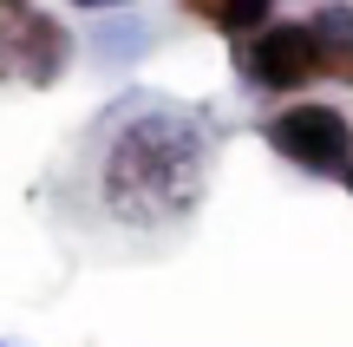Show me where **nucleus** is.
I'll return each mask as SVG.
<instances>
[{
    "label": "nucleus",
    "mask_w": 353,
    "mask_h": 347,
    "mask_svg": "<svg viewBox=\"0 0 353 347\" xmlns=\"http://www.w3.org/2000/svg\"><path fill=\"white\" fill-rule=\"evenodd\" d=\"M33 7H39V0H0V46H7L26 20H33Z\"/></svg>",
    "instance_id": "obj_7"
},
{
    "label": "nucleus",
    "mask_w": 353,
    "mask_h": 347,
    "mask_svg": "<svg viewBox=\"0 0 353 347\" xmlns=\"http://www.w3.org/2000/svg\"><path fill=\"white\" fill-rule=\"evenodd\" d=\"M321 39V66H327V86H347L353 92V0H321L307 13Z\"/></svg>",
    "instance_id": "obj_6"
},
{
    "label": "nucleus",
    "mask_w": 353,
    "mask_h": 347,
    "mask_svg": "<svg viewBox=\"0 0 353 347\" xmlns=\"http://www.w3.org/2000/svg\"><path fill=\"white\" fill-rule=\"evenodd\" d=\"M255 131L301 177H347L353 170V118L334 99H281L262 112Z\"/></svg>",
    "instance_id": "obj_3"
},
{
    "label": "nucleus",
    "mask_w": 353,
    "mask_h": 347,
    "mask_svg": "<svg viewBox=\"0 0 353 347\" xmlns=\"http://www.w3.org/2000/svg\"><path fill=\"white\" fill-rule=\"evenodd\" d=\"M229 59H236V79L255 92V99L281 105V99H307L314 86H327V66H321V39L307 26V13H275L268 26H255L249 39H229Z\"/></svg>",
    "instance_id": "obj_2"
},
{
    "label": "nucleus",
    "mask_w": 353,
    "mask_h": 347,
    "mask_svg": "<svg viewBox=\"0 0 353 347\" xmlns=\"http://www.w3.org/2000/svg\"><path fill=\"white\" fill-rule=\"evenodd\" d=\"M210 131L190 112L170 105H144L105 138L99 151V204L125 230H170V223L196 217L203 190H210Z\"/></svg>",
    "instance_id": "obj_1"
},
{
    "label": "nucleus",
    "mask_w": 353,
    "mask_h": 347,
    "mask_svg": "<svg viewBox=\"0 0 353 347\" xmlns=\"http://www.w3.org/2000/svg\"><path fill=\"white\" fill-rule=\"evenodd\" d=\"M176 13L210 26L216 39H249L255 26H268L281 13V0H176Z\"/></svg>",
    "instance_id": "obj_5"
},
{
    "label": "nucleus",
    "mask_w": 353,
    "mask_h": 347,
    "mask_svg": "<svg viewBox=\"0 0 353 347\" xmlns=\"http://www.w3.org/2000/svg\"><path fill=\"white\" fill-rule=\"evenodd\" d=\"M65 7H85V13H118V7H138V0H65Z\"/></svg>",
    "instance_id": "obj_8"
},
{
    "label": "nucleus",
    "mask_w": 353,
    "mask_h": 347,
    "mask_svg": "<svg viewBox=\"0 0 353 347\" xmlns=\"http://www.w3.org/2000/svg\"><path fill=\"white\" fill-rule=\"evenodd\" d=\"M72 26L59 20L52 7H33V20L0 46V86H26V92H52L65 72H72Z\"/></svg>",
    "instance_id": "obj_4"
},
{
    "label": "nucleus",
    "mask_w": 353,
    "mask_h": 347,
    "mask_svg": "<svg viewBox=\"0 0 353 347\" xmlns=\"http://www.w3.org/2000/svg\"><path fill=\"white\" fill-rule=\"evenodd\" d=\"M341 184H347V197H353V170H347V177H341Z\"/></svg>",
    "instance_id": "obj_9"
}]
</instances>
